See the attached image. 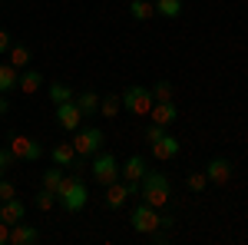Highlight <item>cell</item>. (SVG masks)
<instances>
[{"label":"cell","mask_w":248,"mask_h":245,"mask_svg":"<svg viewBox=\"0 0 248 245\" xmlns=\"http://www.w3.org/2000/svg\"><path fill=\"white\" fill-rule=\"evenodd\" d=\"M129 14H133V20L146 23V20L155 17V3L153 0H129Z\"/></svg>","instance_id":"ffe728a7"},{"label":"cell","mask_w":248,"mask_h":245,"mask_svg":"<svg viewBox=\"0 0 248 245\" xmlns=\"http://www.w3.org/2000/svg\"><path fill=\"white\" fill-rule=\"evenodd\" d=\"M119 110H123V96H116V93L99 96V116L113 119V116H119Z\"/></svg>","instance_id":"7402d4cb"},{"label":"cell","mask_w":248,"mask_h":245,"mask_svg":"<svg viewBox=\"0 0 248 245\" xmlns=\"http://www.w3.org/2000/svg\"><path fill=\"white\" fill-rule=\"evenodd\" d=\"M153 3H155V14L166 20H175L182 14V0H153Z\"/></svg>","instance_id":"cb8c5ba5"},{"label":"cell","mask_w":248,"mask_h":245,"mask_svg":"<svg viewBox=\"0 0 248 245\" xmlns=\"http://www.w3.org/2000/svg\"><path fill=\"white\" fill-rule=\"evenodd\" d=\"M123 3H129V0H123Z\"/></svg>","instance_id":"e575fe53"},{"label":"cell","mask_w":248,"mask_h":245,"mask_svg":"<svg viewBox=\"0 0 248 245\" xmlns=\"http://www.w3.org/2000/svg\"><path fill=\"white\" fill-rule=\"evenodd\" d=\"M17 80H20V70L14 63H0V93L7 96L10 90H17Z\"/></svg>","instance_id":"d6986e66"},{"label":"cell","mask_w":248,"mask_h":245,"mask_svg":"<svg viewBox=\"0 0 248 245\" xmlns=\"http://www.w3.org/2000/svg\"><path fill=\"white\" fill-rule=\"evenodd\" d=\"M79 163L77 149H73V143H60V146H53V166H63V169H73Z\"/></svg>","instance_id":"e0dca14e"},{"label":"cell","mask_w":248,"mask_h":245,"mask_svg":"<svg viewBox=\"0 0 248 245\" xmlns=\"http://www.w3.org/2000/svg\"><path fill=\"white\" fill-rule=\"evenodd\" d=\"M149 119H153V123H159V126H166V130H169L172 123H175V119H179V106H175V103H153V110H149Z\"/></svg>","instance_id":"4fadbf2b"},{"label":"cell","mask_w":248,"mask_h":245,"mask_svg":"<svg viewBox=\"0 0 248 245\" xmlns=\"http://www.w3.org/2000/svg\"><path fill=\"white\" fill-rule=\"evenodd\" d=\"M7 149L14 152L17 163H37L40 156H43V146H40L37 139H30V136H14Z\"/></svg>","instance_id":"ba28073f"},{"label":"cell","mask_w":248,"mask_h":245,"mask_svg":"<svg viewBox=\"0 0 248 245\" xmlns=\"http://www.w3.org/2000/svg\"><path fill=\"white\" fill-rule=\"evenodd\" d=\"M46 93H50V103L57 106V103L73 99V96H77V90H73V86H66V83H50V90H46Z\"/></svg>","instance_id":"d4e9b609"},{"label":"cell","mask_w":248,"mask_h":245,"mask_svg":"<svg viewBox=\"0 0 248 245\" xmlns=\"http://www.w3.org/2000/svg\"><path fill=\"white\" fill-rule=\"evenodd\" d=\"M17 90L20 93H27V96H33L37 90H43V73L40 70H20V80H17Z\"/></svg>","instance_id":"9a60e30c"},{"label":"cell","mask_w":248,"mask_h":245,"mask_svg":"<svg viewBox=\"0 0 248 245\" xmlns=\"http://www.w3.org/2000/svg\"><path fill=\"white\" fill-rule=\"evenodd\" d=\"M205 176H209V186H229L232 182V163L225 156H215V159H209V166H205Z\"/></svg>","instance_id":"30bf717a"},{"label":"cell","mask_w":248,"mask_h":245,"mask_svg":"<svg viewBox=\"0 0 248 245\" xmlns=\"http://www.w3.org/2000/svg\"><path fill=\"white\" fill-rule=\"evenodd\" d=\"M10 43H14V37H10V33L0 27V53H7V50H10Z\"/></svg>","instance_id":"1f68e13d"},{"label":"cell","mask_w":248,"mask_h":245,"mask_svg":"<svg viewBox=\"0 0 248 245\" xmlns=\"http://www.w3.org/2000/svg\"><path fill=\"white\" fill-rule=\"evenodd\" d=\"M146 169H149V166H146V156H139V152H136V156H129V159L119 166V179H123V182H129V189L139 196V182H142Z\"/></svg>","instance_id":"52a82bcc"},{"label":"cell","mask_w":248,"mask_h":245,"mask_svg":"<svg viewBox=\"0 0 248 245\" xmlns=\"http://www.w3.org/2000/svg\"><path fill=\"white\" fill-rule=\"evenodd\" d=\"M10 166H17V159H14V152H10V149H0V179L7 176V169H10Z\"/></svg>","instance_id":"f546056e"},{"label":"cell","mask_w":248,"mask_h":245,"mask_svg":"<svg viewBox=\"0 0 248 245\" xmlns=\"http://www.w3.org/2000/svg\"><path fill=\"white\" fill-rule=\"evenodd\" d=\"M7 53H10V60H7V63H14L17 70H27V63H30V57H33L27 43H10V50H7Z\"/></svg>","instance_id":"44dd1931"},{"label":"cell","mask_w":248,"mask_h":245,"mask_svg":"<svg viewBox=\"0 0 248 245\" xmlns=\"http://www.w3.org/2000/svg\"><path fill=\"white\" fill-rule=\"evenodd\" d=\"M129 222H133V232H139V235H155L162 229V215H159V209L139 202V206H133V219Z\"/></svg>","instance_id":"3957f363"},{"label":"cell","mask_w":248,"mask_h":245,"mask_svg":"<svg viewBox=\"0 0 248 245\" xmlns=\"http://www.w3.org/2000/svg\"><path fill=\"white\" fill-rule=\"evenodd\" d=\"M60 206L66 209V212H79V209H86L90 202V189L86 182L79 179V172H70V176H63V189H60Z\"/></svg>","instance_id":"7a4b0ae2"},{"label":"cell","mask_w":248,"mask_h":245,"mask_svg":"<svg viewBox=\"0 0 248 245\" xmlns=\"http://www.w3.org/2000/svg\"><path fill=\"white\" fill-rule=\"evenodd\" d=\"M63 176H66V169H63V166L46 169V172H43V189H50L53 196H60V189H63Z\"/></svg>","instance_id":"603a6c76"},{"label":"cell","mask_w":248,"mask_h":245,"mask_svg":"<svg viewBox=\"0 0 248 245\" xmlns=\"http://www.w3.org/2000/svg\"><path fill=\"white\" fill-rule=\"evenodd\" d=\"M0 219H3L7 226H17V222H23V219H27V206H23L17 196H14V199L0 202Z\"/></svg>","instance_id":"5bb4252c"},{"label":"cell","mask_w":248,"mask_h":245,"mask_svg":"<svg viewBox=\"0 0 248 245\" xmlns=\"http://www.w3.org/2000/svg\"><path fill=\"white\" fill-rule=\"evenodd\" d=\"M33 242H40V232L33 226H27V222L10 226V245H33Z\"/></svg>","instance_id":"2e32d148"},{"label":"cell","mask_w":248,"mask_h":245,"mask_svg":"<svg viewBox=\"0 0 248 245\" xmlns=\"http://www.w3.org/2000/svg\"><path fill=\"white\" fill-rule=\"evenodd\" d=\"M53 202H57V196H53L50 189H43V186H40V192L33 196V206H37L40 212H50V209H53Z\"/></svg>","instance_id":"4316f807"},{"label":"cell","mask_w":248,"mask_h":245,"mask_svg":"<svg viewBox=\"0 0 248 245\" xmlns=\"http://www.w3.org/2000/svg\"><path fill=\"white\" fill-rule=\"evenodd\" d=\"M7 110H10V103H7V96L0 93V116H7Z\"/></svg>","instance_id":"836d02e7"},{"label":"cell","mask_w":248,"mask_h":245,"mask_svg":"<svg viewBox=\"0 0 248 245\" xmlns=\"http://www.w3.org/2000/svg\"><path fill=\"white\" fill-rule=\"evenodd\" d=\"M73 149H77L79 159L96 156V152L103 149V130L99 126H79L77 136H73Z\"/></svg>","instance_id":"5b68a950"},{"label":"cell","mask_w":248,"mask_h":245,"mask_svg":"<svg viewBox=\"0 0 248 245\" xmlns=\"http://www.w3.org/2000/svg\"><path fill=\"white\" fill-rule=\"evenodd\" d=\"M179 146H182V143H179L175 136H169V132H166V136H159L155 143H149V149H153V156L159 159V163L175 159V156H179Z\"/></svg>","instance_id":"8fae6325"},{"label":"cell","mask_w":248,"mask_h":245,"mask_svg":"<svg viewBox=\"0 0 248 245\" xmlns=\"http://www.w3.org/2000/svg\"><path fill=\"white\" fill-rule=\"evenodd\" d=\"M149 93H153V103H169L175 90H172L169 80H155L153 86H149Z\"/></svg>","instance_id":"484cf974"},{"label":"cell","mask_w":248,"mask_h":245,"mask_svg":"<svg viewBox=\"0 0 248 245\" xmlns=\"http://www.w3.org/2000/svg\"><path fill=\"white\" fill-rule=\"evenodd\" d=\"M142 136H146V143H155V139H159V136H166V126H159V123H149V126H146V132H142Z\"/></svg>","instance_id":"4dcf8cb0"},{"label":"cell","mask_w":248,"mask_h":245,"mask_svg":"<svg viewBox=\"0 0 248 245\" xmlns=\"http://www.w3.org/2000/svg\"><path fill=\"white\" fill-rule=\"evenodd\" d=\"M90 176H93L99 186H109V182H116L119 179V163H116L113 152H96L93 156V166H90Z\"/></svg>","instance_id":"8992f818"},{"label":"cell","mask_w":248,"mask_h":245,"mask_svg":"<svg viewBox=\"0 0 248 245\" xmlns=\"http://www.w3.org/2000/svg\"><path fill=\"white\" fill-rule=\"evenodd\" d=\"M123 110H129L133 116H149L153 110V93H149V86H126L123 90Z\"/></svg>","instance_id":"277c9868"},{"label":"cell","mask_w":248,"mask_h":245,"mask_svg":"<svg viewBox=\"0 0 248 245\" xmlns=\"http://www.w3.org/2000/svg\"><path fill=\"white\" fill-rule=\"evenodd\" d=\"M0 245H10V226L0 219Z\"/></svg>","instance_id":"d6a6232c"},{"label":"cell","mask_w":248,"mask_h":245,"mask_svg":"<svg viewBox=\"0 0 248 245\" xmlns=\"http://www.w3.org/2000/svg\"><path fill=\"white\" fill-rule=\"evenodd\" d=\"M139 196H142V202L153 209H162L169 202V176L159 169H146L142 176V182H139Z\"/></svg>","instance_id":"6da1fadb"},{"label":"cell","mask_w":248,"mask_h":245,"mask_svg":"<svg viewBox=\"0 0 248 245\" xmlns=\"http://www.w3.org/2000/svg\"><path fill=\"white\" fill-rule=\"evenodd\" d=\"M14 196H17V186L3 176V179H0V202H7V199H14Z\"/></svg>","instance_id":"f1b7e54d"},{"label":"cell","mask_w":248,"mask_h":245,"mask_svg":"<svg viewBox=\"0 0 248 245\" xmlns=\"http://www.w3.org/2000/svg\"><path fill=\"white\" fill-rule=\"evenodd\" d=\"M186 186H189L192 192H205V189H209V176H205V169H202V172H192L189 179H186Z\"/></svg>","instance_id":"83f0119b"},{"label":"cell","mask_w":248,"mask_h":245,"mask_svg":"<svg viewBox=\"0 0 248 245\" xmlns=\"http://www.w3.org/2000/svg\"><path fill=\"white\" fill-rule=\"evenodd\" d=\"M106 189V209H123L126 206V199L129 196H136L133 189H129V182H123V179H116V182H109Z\"/></svg>","instance_id":"7c38bea8"},{"label":"cell","mask_w":248,"mask_h":245,"mask_svg":"<svg viewBox=\"0 0 248 245\" xmlns=\"http://www.w3.org/2000/svg\"><path fill=\"white\" fill-rule=\"evenodd\" d=\"M53 110H57V123H60V126H63L66 132H77L79 126H83V119H86V116L79 113V106L73 103V99H66V103H57Z\"/></svg>","instance_id":"9c48e42d"},{"label":"cell","mask_w":248,"mask_h":245,"mask_svg":"<svg viewBox=\"0 0 248 245\" xmlns=\"http://www.w3.org/2000/svg\"><path fill=\"white\" fill-rule=\"evenodd\" d=\"M73 103L79 106V113L83 116H96L99 113V93L96 90H83V93L73 96Z\"/></svg>","instance_id":"ac0fdd59"}]
</instances>
